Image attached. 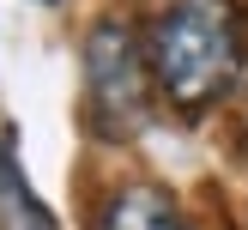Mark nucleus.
<instances>
[{"instance_id":"obj_1","label":"nucleus","mask_w":248,"mask_h":230,"mask_svg":"<svg viewBox=\"0 0 248 230\" xmlns=\"http://www.w3.org/2000/svg\"><path fill=\"white\" fill-rule=\"evenodd\" d=\"M242 36L224 0H182L152 24V73L176 109H212L236 85Z\"/></svg>"},{"instance_id":"obj_2","label":"nucleus","mask_w":248,"mask_h":230,"mask_svg":"<svg viewBox=\"0 0 248 230\" xmlns=\"http://www.w3.org/2000/svg\"><path fill=\"white\" fill-rule=\"evenodd\" d=\"M85 91H91V115L109 139L145 121V61L121 18H97L85 36Z\"/></svg>"},{"instance_id":"obj_3","label":"nucleus","mask_w":248,"mask_h":230,"mask_svg":"<svg viewBox=\"0 0 248 230\" xmlns=\"http://www.w3.org/2000/svg\"><path fill=\"white\" fill-rule=\"evenodd\" d=\"M97 230H188L176 212V200H170L164 188H152V182H133V188H121L115 200L103 206V224Z\"/></svg>"}]
</instances>
